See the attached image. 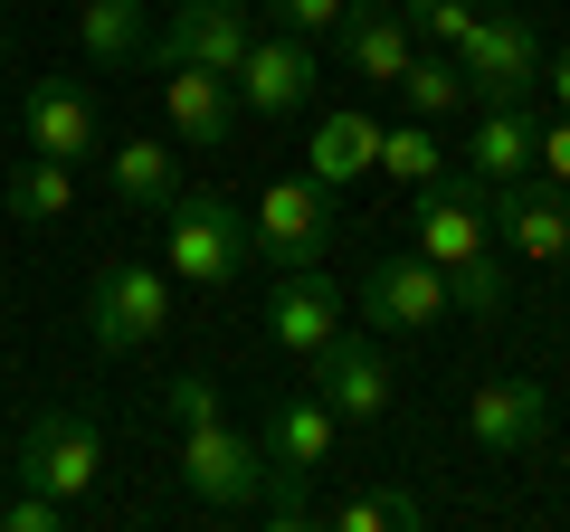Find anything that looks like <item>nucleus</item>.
<instances>
[{"instance_id": "1", "label": "nucleus", "mask_w": 570, "mask_h": 532, "mask_svg": "<svg viewBox=\"0 0 570 532\" xmlns=\"http://www.w3.org/2000/svg\"><path fill=\"white\" fill-rule=\"evenodd\" d=\"M448 58L466 67V105H532V86H542V58H551V48H542V29H532L523 0H485Z\"/></svg>"}, {"instance_id": "2", "label": "nucleus", "mask_w": 570, "mask_h": 532, "mask_svg": "<svg viewBox=\"0 0 570 532\" xmlns=\"http://www.w3.org/2000/svg\"><path fill=\"white\" fill-rule=\"evenodd\" d=\"M163 247H171V276L181 286H238L247 257H257V238H247V219L219 200V190H181V200L163 209Z\"/></svg>"}, {"instance_id": "3", "label": "nucleus", "mask_w": 570, "mask_h": 532, "mask_svg": "<svg viewBox=\"0 0 570 532\" xmlns=\"http://www.w3.org/2000/svg\"><path fill=\"white\" fill-rule=\"evenodd\" d=\"M171 324V266L153 257H105L96 286H86V333H96V352H142L153 333Z\"/></svg>"}, {"instance_id": "4", "label": "nucleus", "mask_w": 570, "mask_h": 532, "mask_svg": "<svg viewBox=\"0 0 570 532\" xmlns=\"http://www.w3.org/2000/svg\"><path fill=\"white\" fill-rule=\"evenodd\" d=\"M181 494H200V504H219V513H257V494H266V447H257L247 428H228V418L181 428Z\"/></svg>"}, {"instance_id": "5", "label": "nucleus", "mask_w": 570, "mask_h": 532, "mask_svg": "<svg viewBox=\"0 0 570 532\" xmlns=\"http://www.w3.org/2000/svg\"><path fill=\"white\" fill-rule=\"evenodd\" d=\"M96 475H105V428H96V418L39 410V418L20 428V485H39V494H58V504H77V494H96Z\"/></svg>"}, {"instance_id": "6", "label": "nucleus", "mask_w": 570, "mask_h": 532, "mask_svg": "<svg viewBox=\"0 0 570 532\" xmlns=\"http://www.w3.org/2000/svg\"><path fill=\"white\" fill-rule=\"evenodd\" d=\"M247 238H257L266 266H314L333 247V190L314 181V171H295V181H266L257 209H247Z\"/></svg>"}, {"instance_id": "7", "label": "nucleus", "mask_w": 570, "mask_h": 532, "mask_svg": "<svg viewBox=\"0 0 570 532\" xmlns=\"http://www.w3.org/2000/svg\"><path fill=\"white\" fill-rule=\"evenodd\" d=\"M409 247H419V257H438V266H466V257H485V247H494L485 190H475L456 162L438 171V181H419V209H409Z\"/></svg>"}, {"instance_id": "8", "label": "nucleus", "mask_w": 570, "mask_h": 532, "mask_svg": "<svg viewBox=\"0 0 570 532\" xmlns=\"http://www.w3.org/2000/svg\"><path fill=\"white\" fill-rule=\"evenodd\" d=\"M352 305H362L371 333H428L438 314H448V266L419 257V247H390V257L362 276V295H352Z\"/></svg>"}, {"instance_id": "9", "label": "nucleus", "mask_w": 570, "mask_h": 532, "mask_svg": "<svg viewBox=\"0 0 570 532\" xmlns=\"http://www.w3.org/2000/svg\"><path fill=\"white\" fill-rule=\"evenodd\" d=\"M314 400H324L343 428H381L390 418V400H400V381H390V362H381V343H362V333H333L324 352H314Z\"/></svg>"}, {"instance_id": "10", "label": "nucleus", "mask_w": 570, "mask_h": 532, "mask_svg": "<svg viewBox=\"0 0 570 532\" xmlns=\"http://www.w3.org/2000/svg\"><path fill=\"white\" fill-rule=\"evenodd\" d=\"M352 295L324 276V257L314 266H276V286H266V333H276V352H295V362H314V352L343 333Z\"/></svg>"}, {"instance_id": "11", "label": "nucleus", "mask_w": 570, "mask_h": 532, "mask_svg": "<svg viewBox=\"0 0 570 532\" xmlns=\"http://www.w3.org/2000/svg\"><path fill=\"white\" fill-rule=\"evenodd\" d=\"M466 437H475V456H532L551 437V390L523 381V371L475 381L466 390Z\"/></svg>"}, {"instance_id": "12", "label": "nucleus", "mask_w": 570, "mask_h": 532, "mask_svg": "<svg viewBox=\"0 0 570 532\" xmlns=\"http://www.w3.org/2000/svg\"><path fill=\"white\" fill-rule=\"evenodd\" d=\"M485 219H494V247H504V257H532V266H561L570 257V190H551L542 171L485 190Z\"/></svg>"}, {"instance_id": "13", "label": "nucleus", "mask_w": 570, "mask_h": 532, "mask_svg": "<svg viewBox=\"0 0 570 532\" xmlns=\"http://www.w3.org/2000/svg\"><path fill=\"white\" fill-rule=\"evenodd\" d=\"M247 39H257V29H247L238 0H171L163 39H153V67H209V77H238Z\"/></svg>"}, {"instance_id": "14", "label": "nucleus", "mask_w": 570, "mask_h": 532, "mask_svg": "<svg viewBox=\"0 0 570 532\" xmlns=\"http://www.w3.org/2000/svg\"><path fill=\"white\" fill-rule=\"evenodd\" d=\"M228 86L247 96V115H305V105L324 96V58H314V39L276 29V39H247V58H238Z\"/></svg>"}, {"instance_id": "15", "label": "nucleus", "mask_w": 570, "mask_h": 532, "mask_svg": "<svg viewBox=\"0 0 570 532\" xmlns=\"http://www.w3.org/2000/svg\"><path fill=\"white\" fill-rule=\"evenodd\" d=\"M20 144L77 171L86 152H96V96H86L77 77H39V86L20 96Z\"/></svg>"}, {"instance_id": "16", "label": "nucleus", "mask_w": 570, "mask_h": 532, "mask_svg": "<svg viewBox=\"0 0 570 532\" xmlns=\"http://www.w3.org/2000/svg\"><path fill=\"white\" fill-rule=\"evenodd\" d=\"M163 115H171V144L190 152L238 144V86L209 77V67H163Z\"/></svg>"}, {"instance_id": "17", "label": "nucleus", "mask_w": 570, "mask_h": 532, "mask_svg": "<svg viewBox=\"0 0 570 532\" xmlns=\"http://www.w3.org/2000/svg\"><path fill=\"white\" fill-rule=\"evenodd\" d=\"M333 437H343V418L314 400V390H285L276 410H266V466L276 475H324V456H333Z\"/></svg>"}, {"instance_id": "18", "label": "nucleus", "mask_w": 570, "mask_h": 532, "mask_svg": "<svg viewBox=\"0 0 570 532\" xmlns=\"http://www.w3.org/2000/svg\"><path fill=\"white\" fill-rule=\"evenodd\" d=\"M371 152H381V115H362V105H324L314 134H305V171L333 190V200L371 171Z\"/></svg>"}, {"instance_id": "19", "label": "nucleus", "mask_w": 570, "mask_h": 532, "mask_svg": "<svg viewBox=\"0 0 570 532\" xmlns=\"http://www.w3.org/2000/svg\"><path fill=\"white\" fill-rule=\"evenodd\" d=\"M333 39H343V67H352L362 86H390L409 58H419V39H409V20H400V0H352Z\"/></svg>"}, {"instance_id": "20", "label": "nucleus", "mask_w": 570, "mask_h": 532, "mask_svg": "<svg viewBox=\"0 0 570 532\" xmlns=\"http://www.w3.org/2000/svg\"><path fill=\"white\" fill-rule=\"evenodd\" d=\"M475 190H504V181H532V105H485L475 115V144L456 152Z\"/></svg>"}, {"instance_id": "21", "label": "nucleus", "mask_w": 570, "mask_h": 532, "mask_svg": "<svg viewBox=\"0 0 570 532\" xmlns=\"http://www.w3.org/2000/svg\"><path fill=\"white\" fill-rule=\"evenodd\" d=\"M105 171H115V200L134 209V219H163L171 200H181V152L163 144V134H134V144L105 152Z\"/></svg>"}, {"instance_id": "22", "label": "nucleus", "mask_w": 570, "mask_h": 532, "mask_svg": "<svg viewBox=\"0 0 570 532\" xmlns=\"http://www.w3.org/2000/svg\"><path fill=\"white\" fill-rule=\"evenodd\" d=\"M77 48L96 67L153 58V0H77Z\"/></svg>"}, {"instance_id": "23", "label": "nucleus", "mask_w": 570, "mask_h": 532, "mask_svg": "<svg viewBox=\"0 0 570 532\" xmlns=\"http://www.w3.org/2000/svg\"><path fill=\"white\" fill-rule=\"evenodd\" d=\"M0 200H10V219H20V228H58L67 209H77V171L48 162V152H20V171H10Z\"/></svg>"}, {"instance_id": "24", "label": "nucleus", "mask_w": 570, "mask_h": 532, "mask_svg": "<svg viewBox=\"0 0 570 532\" xmlns=\"http://www.w3.org/2000/svg\"><path fill=\"white\" fill-rule=\"evenodd\" d=\"M419 523H428L419 485H362L343 504H324V532H419Z\"/></svg>"}, {"instance_id": "25", "label": "nucleus", "mask_w": 570, "mask_h": 532, "mask_svg": "<svg viewBox=\"0 0 570 532\" xmlns=\"http://www.w3.org/2000/svg\"><path fill=\"white\" fill-rule=\"evenodd\" d=\"M390 96H400V115H456V105H466V67L448 58V48H419V58L400 67V77H390Z\"/></svg>"}, {"instance_id": "26", "label": "nucleus", "mask_w": 570, "mask_h": 532, "mask_svg": "<svg viewBox=\"0 0 570 532\" xmlns=\"http://www.w3.org/2000/svg\"><path fill=\"white\" fill-rule=\"evenodd\" d=\"M371 171H390V181H438L448 171V144H438V124L428 115H400V124H381V152H371Z\"/></svg>"}, {"instance_id": "27", "label": "nucleus", "mask_w": 570, "mask_h": 532, "mask_svg": "<svg viewBox=\"0 0 570 532\" xmlns=\"http://www.w3.org/2000/svg\"><path fill=\"white\" fill-rule=\"evenodd\" d=\"M513 305V286H504V257H466V266H448V314H475V324H494V314Z\"/></svg>"}, {"instance_id": "28", "label": "nucleus", "mask_w": 570, "mask_h": 532, "mask_svg": "<svg viewBox=\"0 0 570 532\" xmlns=\"http://www.w3.org/2000/svg\"><path fill=\"white\" fill-rule=\"evenodd\" d=\"M475 10H485V0H400V20H409V39H419V48H456Z\"/></svg>"}, {"instance_id": "29", "label": "nucleus", "mask_w": 570, "mask_h": 532, "mask_svg": "<svg viewBox=\"0 0 570 532\" xmlns=\"http://www.w3.org/2000/svg\"><path fill=\"white\" fill-rule=\"evenodd\" d=\"M0 532H67V504L39 494V485H10L0 494Z\"/></svg>"}, {"instance_id": "30", "label": "nucleus", "mask_w": 570, "mask_h": 532, "mask_svg": "<svg viewBox=\"0 0 570 532\" xmlns=\"http://www.w3.org/2000/svg\"><path fill=\"white\" fill-rule=\"evenodd\" d=\"M532 171H542L551 190H570V115H561V105L532 115Z\"/></svg>"}, {"instance_id": "31", "label": "nucleus", "mask_w": 570, "mask_h": 532, "mask_svg": "<svg viewBox=\"0 0 570 532\" xmlns=\"http://www.w3.org/2000/svg\"><path fill=\"white\" fill-rule=\"evenodd\" d=\"M163 410H171V428H200V418H219V381L209 371H171Z\"/></svg>"}, {"instance_id": "32", "label": "nucleus", "mask_w": 570, "mask_h": 532, "mask_svg": "<svg viewBox=\"0 0 570 532\" xmlns=\"http://www.w3.org/2000/svg\"><path fill=\"white\" fill-rule=\"evenodd\" d=\"M266 10H276V29H295V39H333L352 0H266Z\"/></svg>"}, {"instance_id": "33", "label": "nucleus", "mask_w": 570, "mask_h": 532, "mask_svg": "<svg viewBox=\"0 0 570 532\" xmlns=\"http://www.w3.org/2000/svg\"><path fill=\"white\" fill-rule=\"evenodd\" d=\"M542 86H551V105L570 115V48H551V58H542Z\"/></svg>"}, {"instance_id": "34", "label": "nucleus", "mask_w": 570, "mask_h": 532, "mask_svg": "<svg viewBox=\"0 0 570 532\" xmlns=\"http://www.w3.org/2000/svg\"><path fill=\"white\" fill-rule=\"evenodd\" d=\"M0 29H10V0H0Z\"/></svg>"}, {"instance_id": "35", "label": "nucleus", "mask_w": 570, "mask_h": 532, "mask_svg": "<svg viewBox=\"0 0 570 532\" xmlns=\"http://www.w3.org/2000/svg\"><path fill=\"white\" fill-rule=\"evenodd\" d=\"M561 266H570V257H561Z\"/></svg>"}]
</instances>
